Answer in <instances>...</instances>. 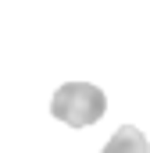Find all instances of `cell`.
I'll list each match as a JSON object with an SVG mask.
<instances>
[{
    "mask_svg": "<svg viewBox=\"0 0 150 153\" xmlns=\"http://www.w3.org/2000/svg\"><path fill=\"white\" fill-rule=\"evenodd\" d=\"M50 111H54L57 121H64V125H72V128H86V125H93V121L104 117L107 96H104L97 85H89V82H68V85H61V89L54 93Z\"/></svg>",
    "mask_w": 150,
    "mask_h": 153,
    "instance_id": "6da1fadb",
    "label": "cell"
},
{
    "mask_svg": "<svg viewBox=\"0 0 150 153\" xmlns=\"http://www.w3.org/2000/svg\"><path fill=\"white\" fill-rule=\"evenodd\" d=\"M104 153H150V143L143 139L140 128L125 125V128H118V132L111 135V143L104 146Z\"/></svg>",
    "mask_w": 150,
    "mask_h": 153,
    "instance_id": "7a4b0ae2",
    "label": "cell"
}]
</instances>
